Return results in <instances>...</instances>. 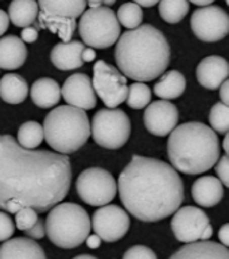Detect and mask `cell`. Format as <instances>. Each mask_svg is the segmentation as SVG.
<instances>
[{"instance_id":"cell-35","label":"cell","mask_w":229,"mask_h":259,"mask_svg":"<svg viewBox=\"0 0 229 259\" xmlns=\"http://www.w3.org/2000/svg\"><path fill=\"white\" fill-rule=\"evenodd\" d=\"M216 173H217L220 181L222 182V185H225L229 188V157L224 155L220 158V161L216 165Z\"/></svg>"},{"instance_id":"cell-21","label":"cell","mask_w":229,"mask_h":259,"mask_svg":"<svg viewBox=\"0 0 229 259\" xmlns=\"http://www.w3.org/2000/svg\"><path fill=\"white\" fill-rule=\"evenodd\" d=\"M192 196L196 204L204 208H212L217 205L224 197V188L220 178L213 176L198 178L192 186Z\"/></svg>"},{"instance_id":"cell-3","label":"cell","mask_w":229,"mask_h":259,"mask_svg":"<svg viewBox=\"0 0 229 259\" xmlns=\"http://www.w3.org/2000/svg\"><path fill=\"white\" fill-rule=\"evenodd\" d=\"M115 60L123 74L139 82L162 76L170 62V45L151 24L123 32L115 49Z\"/></svg>"},{"instance_id":"cell-13","label":"cell","mask_w":229,"mask_h":259,"mask_svg":"<svg viewBox=\"0 0 229 259\" xmlns=\"http://www.w3.org/2000/svg\"><path fill=\"white\" fill-rule=\"evenodd\" d=\"M92 228L101 240L117 242L128 232L129 216L120 206L104 205L93 213Z\"/></svg>"},{"instance_id":"cell-4","label":"cell","mask_w":229,"mask_h":259,"mask_svg":"<svg viewBox=\"0 0 229 259\" xmlns=\"http://www.w3.org/2000/svg\"><path fill=\"white\" fill-rule=\"evenodd\" d=\"M167 154L174 169L178 171L185 174L205 173L220 158L217 134L204 123H184L170 134Z\"/></svg>"},{"instance_id":"cell-27","label":"cell","mask_w":229,"mask_h":259,"mask_svg":"<svg viewBox=\"0 0 229 259\" xmlns=\"http://www.w3.org/2000/svg\"><path fill=\"white\" fill-rule=\"evenodd\" d=\"M43 139V125H40L38 121H26L18 130V142L24 149L35 150Z\"/></svg>"},{"instance_id":"cell-24","label":"cell","mask_w":229,"mask_h":259,"mask_svg":"<svg viewBox=\"0 0 229 259\" xmlns=\"http://www.w3.org/2000/svg\"><path fill=\"white\" fill-rule=\"evenodd\" d=\"M8 16L16 27H30L39 16V4L36 0H12Z\"/></svg>"},{"instance_id":"cell-1","label":"cell","mask_w":229,"mask_h":259,"mask_svg":"<svg viewBox=\"0 0 229 259\" xmlns=\"http://www.w3.org/2000/svg\"><path fill=\"white\" fill-rule=\"evenodd\" d=\"M70 184L68 155L24 149L11 135H0V209L16 200L43 213L66 197Z\"/></svg>"},{"instance_id":"cell-8","label":"cell","mask_w":229,"mask_h":259,"mask_svg":"<svg viewBox=\"0 0 229 259\" xmlns=\"http://www.w3.org/2000/svg\"><path fill=\"white\" fill-rule=\"evenodd\" d=\"M78 31L89 48L107 49L120 38V22L115 11L107 6L89 8L81 16Z\"/></svg>"},{"instance_id":"cell-45","label":"cell","mask_w":229,"mask_h":259,"mask_svg":"<svg viewBox=\"0 0 229 259\" xmlns=\"http://www.w3.org/2000/svg\"><path fill=\"white\" fill-rule=\"evenodd\" d=\"M196 6H201V7H206V6H210V4L213 3L214 0H189Z\"/></svg>"},{"instance_id":"cell-5","label":"cell","mask_w":229,"mask_h":259,"mask_svg":"<svg viewBox=\"0 0 229 259\" xmlns=\"http://www.w3.org/2000/svg\"><path fill=\"white\" fill-rule=\"evenodd\" d=\"M44 139L54 151L60 154L76 153L92 134L85 109L73 105H61L52 109L43 121Z\"/></svg>"},{"instance_id":"cell-25","label":"cell","mask_w":229,"mask_h":259,"mask_svg":"<svg viewBox=\"0 0 229 259\" xmlns=\"http://www.w3.org/2000/svg\"><path fill=\"white\" fill-rule=\"evenodd\" d=\"M28 95L27 81L15 73H10L0 80V97L8 104H20Z\"/></svg>"},{"instance_id":"cell-18","label":"cell","mask_w":229,"mask_h":259,"mask_svg":"<svg viewBox=\"0 0 229 259\" xmlns=\"http://www.w3.org/2000/svg\"><path fill=\"white\" fill-rule=\"evenodd\" d=\"M84 50V42H78V40L61 42L52 49L50 60H52L53 65L60 70L78 69L85 64L84 60H82Z\"/></svg>"},{"instance_id":"cell-41","label":"cell","mask_w":229,"mask_h":259,"mask_svg":"<svg viewBox=\"0 0 229 259\" xmlns=\"http://www.w3.org/2000/svg\"><path fill=\"white\" fill-rule=\"evenodd\" d=\"M86 244H88L89 248H92V250H96V248H99V247H100L101 238L97 234L89 235L88 239H86Z\"/></svg>"},{"instance_id":"cell-9","label":"cell","mask_w":229,"mask_h":259,"mask_svg":"<svg viewBox=\"0 0 229 259\" xmlns=\"http://www.w3.org/2000/svg\"><path fill=\"white\" fill-rule=\"evenodd\" d=\"M131 135V120L121 109L104 108L92 119V137L104 149L116 150L127 143Z\"/></svg>"},{"instance_id":"cell-44","label":"cell","mask_w":229,"mask_h":259,"mask_svg":"<svg viewBox=\"0 0 229 259\" xmlns=\"http://www.w3.org/2000/svg\"><path fill=\"white\" fill-rule=\"evenodd\" d=\"M212 235H213V228H212V226H208L204 230V232H202V236H201V240H209L210 238H212Z\"/></svg>"},{"instance_id":"cell-28","label":"cell","mask_w":229,"mask_h":259,"mask_svg":"<svg viewBox=\"0 0 229 259\" xmlns=\"http://www.w3.org/2000/svg\"><path fill=\"white\" fill-rule=\"evenodd\" d=\"M189 12L188 0H161L159 15L167 23H179Z\"/></svg>"},{"instance_id":"cell-29","label":"cell","mask_w":229,"mask_h":259,"mask_svg":"<svg viewBox=\"0 0 229 259\" xmlns=\"http://www.w3.org/2000/svg\"><path fill=\"white\" fill-rule=\"evenodd\" d=\"M116 15L121 26L128 30L138 28L143 22V11L141 6L136 3H124L119 7Z\"/></svg>"},{"instance_id":"cell-36","label":"cell","mask_w":229,"mask_h":259,"mask_svg":"<svg viewBox=\"0 0 229 259\" xmlns=\"http://www.w3.org/2000/svg\"><path fill=\"white\" fill-rule=\"evenodd\" d=\"M26 232V235H27V238H31V239H42L44 238V235H48V232H46V223L42 220V219H39L38 222H36V224L34 227H31L30 230L24 231Z\"/></svg>"},{"instance_id":"cell-2","label":"cell","mask_w":229,"mask_h":259,"mask_svg":"<svg viewBox=\"0 0 229 259\" xmlns=\"http://www.w3.org/2000/svg\"><path fill=\"white\" fill-rule=\"evenodd\" d=\"M117 189L125 209L146 223L169 218L184 201V184L174 166L142 155H133L121 171Z\"/></svg>"},{"instance_id":"cell-23","label":"cell","mask_w":229,"mask_h":259,"mask_svg":"<svg viewBox=\"0 0 229 259\" xmlns=\"http://www.w3.org/2000/svg\"><path fill=\"white\" fill-rule=\"evenodd\" d=\"M62 91L60 85L53 78H39L31 87V99L39 108H52L61 99Z\"/></svg>"},{"instance_id":"cell-42","label":"cell","mask_w":229,"mask_h":259,"mask_svg":"<svg viewBox=\"0 0 229 259\" xmlns=\"http://www.w3.org/2000/svg\"><path fill=\"white\" fill-rule=\"evenodd\" d=\"M96 58V53H95V50H93V48H85L84 53H82V60H84V62H90V61H93Z\"/></svg>"},{"instance_id":"cell-19","label":"cell","mask_w":229,"mask_h":259,"mask_svg":"<svg viewBox=\"0 0 229 259\" xmlns=\"http://www.w3.org/2000/svg\"><path fill=\"white\" fill-rule=\"evenodd\" d=\"M170 259H229V248L216 242L201 240L188 243L174 252Z\"/></svg>"},{"instance_id":"cell-39","label":"cell","mask_w":229,"mask_h":259,"mask_svg":"<svg viewBox=\"0 0 229 259\" xmlns=\"http://www.w3.org/2000/svg\"><path fill=\"white\" fill-rule=\"evenodd\" d=\"M218 239L221 240L224 246L229 247V223L228 224H224L220 228V231H218Z\"/></svg>"},{"instance_id":"cell-26","label":"cell","mask_w":229,"mask_h":259,"mask_svg":"<svg viewBox=\"0 0 229 259\" xmlns=\"http://www.w3.org/2000/svg\"><path fill=\"white\" fill-rule=\"evenodd\" d=\"M186 89V78L178 70H170L161 76V80L154 85V93L162 100L178 99Z\"/></svg>"},{"instance_id":"cell-34","label":"cell","mask_w":229,"mask_h":259,"mask_svg":"<svg viewBox=\"0 0 229 259\" xmlns=\"http://www.w3.org/2000/svg\"><path fill=\"white\" fill-rule=\"evenodd\" d=\"M15 231L12 219L4 212H0V242H6L11 238Z\"/></svg>"},{"instance_id":"cell-14","label":"cell","mask_w":229,"mask_h":259,"mask_svg":"<svg viewBox=\"0 0 229 259\" xmlns=\"http://www.w3.org/2000/svg\"><path fill=\"white\" fill-rule=\"evenodd\" d=\"M208 226V214L196 206L179 208L171 219V230L175 238L186 244L201 240L202 232Z\"/></svg>"},{"instance_id":"cell-48","label":"cell","mask_w":229,"mask_h":259,"mask_svg":"<svg viewBox=\"0 0 229 259\" xmlns=\"http://www.w3.org/2000/svg\"><path fill=\"white\" fill-rule=\"evenodd\" d=\"M73 259H97V258H96V256H93V255L82 254V255H77V256H74Z\"/></svg>"},{"instance_id":"cell-12","label":"cell","mask_w":229,"mask_h":259,"mask_svg":"<svg viewBox=\"0 0 229 259\" xmlns=\"http://www.w3.org/2000/svg\"><path fill=\"white\" fill-rule=\"evenodd\" d=\"M190 26L202 42H218L229 34V15L221 7L206 6L193 12Z\"/></svg>"},{"instance_id":"cell-32","label":"cell","mask_w":229,"mask_h":259,"mask_svg":"<svg viewBox=\"0 0 229 259\" xmlns=\"http://www.w3.org/2000/svg\"><path fill=\"white\" fill-rule=\"evenodd\" d=\"M38 220H39L38 212L34 208H30V206H23L15 216L16 227L20 231L30 230L31 227L35 226Z\"/></svg>"},{"instance_id":"cell-10","label":"cell","mask_w":229,"mask_h":259,"mask_svg":"<svg viewBox=\"0 0 229 259\" xmlns=\"http://www.w3.org/2000/svg\"><path fill=\"white\" fill-rule=\"evenodd\" d=\"M77 193L88 205L104 206L116 197L117 184L109 171L101 167H90L78 176Z\"/></svg>"},{"instance_id":"cell-7","label":"cell","mask_w":229,"mask_h":259,"mask_svg":"<svg viewBox=\"0 0 229 259\" xmlns=\"http://www.w3.org/2000/svg\"><path fill=\"white\" fill-rule=\"evenodd\" d=\"M39 28H48L60 36L62 42H70L76 31L78 16L86 11V0H38Z\"/></svg>"},{"instance_id":"cell-50","label":"cell","mask_w":229,"mask_h":259,"mask_svg":"<svg viewBox=\"0 0 229 259\" xmlns=\"http://www.w3.org/2000/svg\"><path fill=\"white\" fill-rule=\"evenodd\" d=\"M225 2H226V4H228V6H229V0H225Z\"/></svg>"},{"instance_id":"cell-17","label":"cell","mask_w":229,"mask_h":259,"mask_svg":"<svg viewBox=\"0 0 229 259\" xmlns=\"http://www.w3.org/2000/svg\"><path fill=\"white\" fill-rule=\"evenodd\" d=\"M196 76L204 88L214 91L228 80L229 62L220 56L206 57L198 64Z\"/></svg>"},{"instance_id":"cell-40","label":"cell","mask_w":229,"mask_h":259,"mask_svg":"<svg viewBox=\"0 0 229 259\" xmlns=\"http://www.w3.org/2000/svg\"><path fill=\"white\" fill-rule=\"evenodd\" d=\"M220 97L224 104L229 105V78L220 87Z\"/></svg>"},{"instance_id":"cell-6","label":"cell","mask_w":229,"mask_h":259,"mask_svg":"<svg viewBox=\"0 0 229 259\" xmlns=\"http://www.w3.org/2000/svg\"><path fill=\"white\" fill-rule=\"evenodd\" d=\"M90 228L88 212L74 202L58 204L46 218L48 238L53 244L65 250H72L86 242Z\"/></svg>"},{"instance_id":"cell-16","label":"cell","mask_w":229,"mask_h":259,"mask_svg":"<svg viewBox=\"0 0 229 259\" xmlns=\"http://www.w3.org/2000/svg\"><path fill=\"white\" fill-rule=\"evenodd\" d=\"M62 97L69 105L81 109H93L96 107V91L92 80L84 73H76L66 78L62 85Z\"/></svg>"},{"instance_id":"cell-46","label":"cell","mask_w":229,"mask_h":259,"mask_svg":"<svg viewBox=\"0 0 229 259\" xmlns=\"http://www.w3.org/2000/svg\"><path fill=\"white\" fill-rule=\"evenodd\" d=\"M89 4V8L101 7V4H104V0H86Z\"/></svg>"},{"instance_id":"cell-47","label":"cell","mask_w":229,"mask_h":259,"mask_svg":"<svg viewBox=\"0 0 229 259\" xmlns=\"http://www.w3.org/2000/svg\"><path fill=\"white\" fill-rule=\"evenodd\" d=\"M222 147H224L226 155L229 157V133L225 134V138H224V142H222Z\"/></svg>"},{"instance_id":"cell-38","label":"cell","mask_w":229,"mask_h":259,"mask_svg":"<svg viewBox=\"0 0 229 259\" xmlns=\"http://www.w3.org/2000/svg\"><path fill=\"white\" fill-rule=\"evenodd\" d=\"M10 16L7 15V12L0 10V36L3 35L4 32L8 30V26H10Z\"/></svg>"},{"instance_id":"cell-15","label":"cell","mask_w":229,"mask_h":259,"mask_svg":"<svg viewBox=\"0 0 229 259\" xmlns=\"http://www.w3.org/2000/svg\"><path fill=\"white\" fill-rule=\"evenodd\" d=\"M178 109L167 100L153 101L145 109L143 121L147 131L157 137L169 135L177 128Z\"/></svg>"},{"instance_id":"cell-43","label":"cell","mask_w":229,"mask_h":259,"mask_svg":"<svg viewBox=\"0 0 229 259\" xmlns=\"http://www.w3.org/2000/svg\"><path fill=\"white\" fill-rule=\"evenodd\" d=\"M161 0H133V3L139 4L141 7H153L157 3H159Z\"/></svg>"},{"instance_id":"cell-49","label":"cell","mask_w":229,"mask_h":259,"mask_svg":"<svg viewBox=\"0 0 229 259\" xmlns=\"http://www.w3.org/2000/svg\"><path fill=\"white\" fill-rule=\"evenodd\" d=\"M115 3H116V0H104V4L107 6V7H111V6Z\"/></svg>"},{"instance_id":"cell-33","label":"cell","mask_w":229,"mask_h":259,"mask_svg":"<svg viewBox=\"0 0 229 259\" xmlns=\"http://www.w3.org/2000/svg\"><path fill=\"white\" fill-rule=\"evenodd\" d=\"M123 259H158L155 252L146 246H133L125 251Z\"/></svg>"},{"instance_id":"cell-37","label":"cell","mask_w":229,"mask_h":259,"mask_svg":"<svg viewBox=\"0 0 229 259\" xmlns=\"http://www.w3.org/2000/svg\"><path fill=\"white\" fill-rule=\"evenodd\" d=\"M38 35H39L38 28L35 26H30V27L23 28V31H22V40L26 42V44H32V42H35L38 39Z\"/></svg>"},{"instance_id":"cell-20","label":"cell","mask_w":229,"mask_h":259,"mask_svg":"<svg viewBox=\"0 0 229 259\" xmlns=\"http://www.w3.org/2000/svg\"><path fill=\"white\" fill-rule=\"evenodd\" d=\"M0 259H46V254L34 239L14 238L0 246Z\"/></svg>"},{"instance_id":"cell-22","label":"cell","mask_w":229,"mask_h":259,"mask_svg":"<svg viewBox=\"0 0 229 259\" xmlns=\"http://www.w3.org/2000/svg\"><path fill=\"white\" fill-rule=\"evenodd\" d=\"M27 48L22 40L15 35H7L0 38V69L15 70L26 62Z\"/></svg>"},{"instance_id":"cell-31","label":"cell","mask_w":229,"mask_h":259,"mask_svg":"<svg viewBox=\"0 0 229 259\" xmlns=\"http://www.w3.org/2000/svg\"><path fill=\"white\" fill-rule=\"evenodd\" d=\"M209 121L212 128L218 134L229 133V105L217 103L210 109Z\"/></svg>"},{"instance_id":"cell-11","label":"cell","mask_w":229,"mask_h":259,"mask_svg":"<svg viewBox=\"0 0 229 259\" xmlns=\"http://www.w3.org/2000/svg\"><path fill=\"white\" fill-rule=\"evenodd\" d=\"M93 88L108 108H116L128 97L127 77L112 65L99 60L93 66Z\"/></svg>"},{"instance_id":"cell-30","label":"cell","mask_w":229,"mask_h":259,"mask_svg":"<svg viewBox=\"0 0 229 259\" xmlns=\"http://www.w3.org/2000/svg\"><path fill=\"white\" fill-rule=\"evenodd\" d=\"M151 100V89L143 82H135L129 87L127 104L133 109L146 108Z\"/></svg>"}]
</instances>
